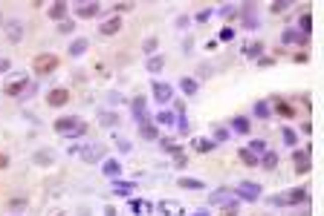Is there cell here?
Instances as JSON below:
<instances>
[{
	"instance_id": "obj_30",
	"label": "cell",
	"mask_w": 324,
	"mask_h": 216,
	"mask_svg": "<svg viewBox=\"0 0 324 216\" xmlns=\"http://www.w3.org/2000/svg\"><path fill=\"white\" fill-rule=\"evenodd\" d=\"M252 153L258 156V153H266V144L264 141H252Z\"/></svg>"
},
{
	"instance_id": "obj_23",
	"label": "cell",
	"mask_w": 324,
	"mask_h": 216,
	"mask_svg": "<svg viewBox=\"0 0 324 216\" xmlns=\"http://www.w3.org/2000/svg\"><path fill=\"white\" fill-rule=\"evenodd\" d=\"M231 127H234L237 133H249V121H246V118H234V121H231Z\"/></svg>"
},
{
	"instance_id": "obj_40",
	"label": "cell",
	"mask_w": 324,
	"mask_h": 216,
	"mask_svg": "<svg viewBox=\"0 0 324 216\" xmlns=\"http://www.w3.org/2000/svg\"><path fill=\"white\" fill-rule=\"evenodd\" d=\"M194 216H211V213H194Z\"/></svg>"
},
{
	"instance_id": "obj_35",
	"label": "cell",
	"mask_w": 324,
	"mask_h": 216,
	"mask_svg": "<svg viewBox=\"0 0 324 216\" xmlns=\"http://www.w3.org/2000/svg\"><path fill=\"white\" fill-rule=\"evenodd\" d=\"M113 121H116L113 113H104V115H102V124H113Z\"/></svg>"
},
{
	"instance_id": "obj_2",
	"label": "cell",
	"mask_w": 324,
	"mask_h": 216,
	"mask_svg": "<svg viewBox=\"0 0 324 216\" xmlns=\"http://www.w3.org/2000/svg\"><path fill=\"white\" fill-rule=\"evenodd\" d=\"M58 64H61V61H58V55L44 52V55H38L32 61V69L38 72V75H49V72H55V69H58Z\"/></svg>"
},
{
	"instance_id": "obj_5",
	"label": "cell",
	"mask_w": 324,
	"mask_h": 216,
	"mask_svg": "<svg viewBox=\"0 0 324 216\" xmlns=\"http://www.w3.org/2000/svg\"><path fill=\"white\" fill-rule=\"evenodd\" d=\"M231 193H237V196H243V199H249V202H255V199L261 196V187H258V184H252V182H243L240 187H234Z\"/></svg>"
},
{
	"instance_id": "obj_25",
	"label": "cell",
	"mask_w": 324,
	"mask_h": 216,
	"mask_svg": "<svg viewBox=\"0 0 324 216\" xmlns=\"http://www.w3.org/2000/svg\"><path fill=\"white\" fill-rule=\"evenodd\" d=\"M130 210H133V213H145V210H150V205L148 202H136V199H133V202H130Z\"/></svg>"
},
{
	"instance_id": "obj_27",
	"label": "cell",
	"mask_w": 324,
	"mask_h": 216,
	"mask_svg": "<svg viewBox=\"0 0 324 216\" xmlns=\"http://www.w3.org/2000/svg\"><path fill=\"white\" fill-rule=\"evenodd\" d=\"M142 136H145V138H156V127L145 124V127H142Z\"/></svg>"
},
{
	"instance_id": "obj_4",
	"label": "cell",
	"mask_w": 324,
	"mask_h": 216,
	"mask_svg": "<svg viewBox=\"0 0 324 216\" xmlns=\"http://www.w3.org/2000/svg\"><path fill=\"white\" fill-rule=\"evenodd\" d=\"M26 90H29V81L21 78V81H12V84H6V87H3V95H9V98H18V95H23Z\"/></svg>"
},
{
	"instance_id": "obj_20",
	"label": "cell",
	"mask_w": 324,
	"mask_h": 216,
	"mask_svg": "<svg viewBox=\"0 0 324 216\" xmlns=\"http://www.w3.org/2000/svg\"><path fill=\"white\" fill-rule=\"evenodd\" d=\"M275 113L284 115V118H292V107H289V104H284V101H278L275 104Z\"/></svg>"
},
{
	"instance_id": "obj_31",
	"label": "cell",
	"mask_w": 324,
	"mask_h": 216,
	"mask_svg": "<svg viewBox=\"0 0 324 216\" xmlns=\"http://www.w3.org/2000/svg\"><path fill=\"white\" fill-rule=\"evenodd\" d=\"M255 113L266 118V115H269V107H266V104H255Z\"/></svg>"
},
{
	"instance_id": "obj_13",
	"label": "cell",
	"mask_w": 324,
	"mask_h": 216,
	"mask_svg": "<svg viewBox=\"0 0 324 216\" xmlns=\"http://www.w3.org/2000/svg\"><path fill=\"white\" fill-rule=\"evenodd\" d=\"M180 90H183L185 95H194V92H197V81L194 78H183V81H180Z\"/></svg>"
},
{
	"instance_id": "obj_26",
	"label": "cell",
	"mask_w": 324,
	"mask_h": 216,
	"mask_svg": "<svg viewBox=\"0 0 324 216\" xmlns=\"http://www.w3.org/2000/svg\"><path fill=\"white\" fill-rule=\"evenodd\" d=\"M156 121H159V124H174V115H171V113H165V110H162V113L156 115Z\"/></svg>"
},
{
	"instance_id": "obj_8",
	"label": "cell",
	"mask_w": 324,
	"mask_h": 216,
	"mask_svg": "<svg viewBox=\"0 0 324 216\" xmlns=\"http://www.w3.org/2000/svg\"><path fill=\"white\" fill-rule=\"evenodd\" d=\"M133 187H136L133 182H116L113 184V193L116 196H130V193H133Z\"/></svg>"
},
{
	"instance_id": "obj_3",
	"label": "cell",
	"mask_w": 324,
	"mask_h": 216,
	"mask_svg": "<svg viewBox=\"0 0 324 216\" xmlns=\"http://www.w3.org/2000/svg\"><path fill=\"white\" fill-rule=\"evenodd\" d=\"M67 101H69L67 87H55V90H49V95H46V104H49V107H64Z\"/></svg>"
},
{
	"instance_id": "obj_29",
	"label": "cell",
	"mask_w": 324,
	"mask_h": 216,
	"mask_svg": "<svg viewBox=\"0 0 324 216\" xmlns=\"http://www.w3.org/2000/svg\"><path fill=\"white\" fill-rule=\"evenodd\" d=\"M223 216H237V202H231V205L223 207Z\"/></svg>"
},
{
	"instance_id": "obj_22",
	"label": "cell",
	"mask_w": 324,
	"mask_h": 216,
	"mask_svg": "<svg viewBox=\"0 0 324 216\" xmlns=\"http://www.w3.org/2000/svg\"><path fill=\"white\" fill-rule=\"evenodd\" d=\"M84 49H87V41H84V38H78V41H75V44L69 46V52H72V55H81V52H84Z\"/></svg>"
},
{
	"instance_id": "obj_10",
	"label": "cell",
	"mask_w": 324,
	"mask_h": 216,
	"mask_svg": "<svg viewBox=\"0 0 324 216\" xmlns=\"http://www.w3.org/2000/svg\"><path fill=\"white\" fill-rule=\"evenodd\" d=\"M75 12H78L81 18H93V15H99V3H84V6H78Z\"/></svg>"
},
{
	"instance_id": "obj_17",
	"label": "cell",
	"mask_w": 324,
	"mask_h": 216,
	"mask_svg": "<svg viewBox=\"0 0 324 216\" xmlns=\"http://www.w3.org/2000/svg\"><path fill=\"white\" fill-rule=\"evenodd\" d=\"M240 161L249 164V167H258V156H255L252 150H240Z\"/></svg>"
},
{
	"instance_id": "obj_33",
	"label": "cell",
	"mask_w": 324,
	"mask_h": 216,
	"mask_svg": "<svg viewBox=\"0 0 324 216\" xmlns=\"http://www.w3.org/2000/svg\"><path fill=\"white\" fill-rule=\"evenodd\" d=\"M287 6H289L287 0H278V3H272V12H284Z\"/></svg>"
},
{
	"instance_id": "obj_24",
	"label": "cell",
	"mask_w": 324,
	"mask_h": 216,
	"mask_svg": "<svg viewBox=\"0 0 324 216\" xmlns=\"http://www.w3.org/2000/svg\"><path fill=\"white\" fill-rule=\"evenodd\" d=\"M162 67H165V58H150V61H148V69H150V72H159Z\"/></svg>"
},
{
	"instance_id": "obj_11",
	"label": "cell",
	"mask_w": 324,
	"mask_h": 216,
	"mask_svg": "<svg viewBox=\"0 0 324 216\" xmlns=\"http://www.w3.org/2000/svg\"><path fill=\"white\" fill-rule=\"evenodd\" d=\"M304 199H307V190H292L289 196H284L287 205H298V202H304Z\"/></svg>"
},
{
	"instance_id": "obj_16",
	"label": "cell",
	"mask_w": 324,
	"mask_h": 216,
	"mask_svg": "<svg viewBox=\"0 0 324 216\" xmlns=\"http://www.w3.org/2000/svg\"><path fill=\"white\" fill-rule=\"evenodd\" d=\"M211 147H214V141H208V138H194V150H197V153H208Z\"/></svg>"
},
{
	"instance_id": "obj_39",
	"label": "cell",
	"mask_w": 324,
	"mask_h": 216,
	"mask_svg": "<svg viewBox=\"0 0 324 216\" xmlns=\"http://www.w3.org/2000/svg\"><path fill=\"white\" fill-rule=\"evenodd\" d=\"M104 216H113V207H104Z\"/></svg>"
},
{
	"instance_id": "obj_18",
	"label": "cell",
	"mask_w": 324,
	"mask_h": 216,
	"mask_svg": "<svg viewBox=\"0 0 324 216\" xmlns=\"http://www.w3.org/2000/svg\"><path fill=\"white\" fill-rule=\"evenodd\" d=\"M133 115H136L139 124H142V118H145V98H136L133 101Z\"/></svg>"
},
{
	"instance_id": "obj_21",
	"label": "cell",
	"mask_w": 324,
	"mask_h": 216,
	"mask_svg": "<svg viewBox=\"0 0 324 216\" xmlns=\"http://www.w3.org/2000/svg\"><path fill=\"white\" fill-rule=\"evenodd\" d=\"M310 23H312L310 12H307V15H301V18H298V26H301V32H304V35L310 32Z\"/></svg>"
},
{
	"instance_id": "obj_14",
	"label": "cell",
	"mask_w": 324,
	"mask_h": 216,
	"mask_svg": "<svg viewBox=\"0 0 324 216\" xmlns=\"http://www.w3.org/2000/svg\"><path fill=\"white\" fill-rule=\"evenodd\" d=\"M67 3H55V6H52V9H49V18H55V21H61V18H64V15H67Z\"/></svg>"
},
{
	"instance_id": "obj_7",
	"label": "cell",
	"mask_w": 324,
	"mask_h": 216,
	"mask_svg": "<svg viewBox=\"0 0 324 216\" xmlns=\"http://www.w3.org/2000/svg\"><path fill=\"white\" fill-rule=\"evenodd\" d=\"M99 29H102V35H116L119 29H122V18H119V15H116V18H107Z\"/></svg>"
},
{
	"instance_id": "obj_28",
	"label": "cell",
	"mask_w": 324,
	"mask_h": 216,
	"mask_svg": "<svg viewBox=\"0 0 324 216\" xmlns=\"http://www.w3.org/2000/svg\"><path fill=\"white\" fill-rule=\"evenodd\" d=\"M261 49H264L261 41H258V44H249V46H246V55H261Z\"/></svg>"
},
{
	"instance_id": "obj_1",
	"label": "cell",
	"mask_w": 324,
	"mask_h": 216,
	"mask_svg": "<svg viewBox=\"0 0 324 216\" xmlns=\"http://www.w3.org/2000/svg\"><path fill=\"white\" fill-rule=\"evenodd\" d=\"M55 130L61 133V136H69V138H78V136H84L87 133V124L81 121V118H58L55 121Z\"/></svg>"
},
{
	"instance_id": "obj_15",
	"label": "cell",
	"mask_w": 324,
	"mask_h": 216,
	"mask_svg": "<svg viewBox=\"0 0 324 216\" xmlns=\"http://www.w3.org/2000/svg\"><path fill=\"white\" fill-rule=\"evenodd\" d=\"M258 164H261V167H266V170H272V167L278 164V156H275V153H264V159L258 161Z\"/></svg>"
},
{
	"instance_id": "obj_32",
	"label": "cell",
	"mask_w": 324,
	"mask_h": 216,
	"mask_svg": "<svg viewBox=\"0 0 324 216\" xmlns=\"http://www.w3.org/2000/svg\"><path fill=\"white\" fill-rule=\"evenodd\" d=\"M284 138H287V144H295V133L289 127H284Z\"/></svg>"
},
{
	"instance_id": "obj_19",
	"label": "cell",
	"mask_w": 324,
	"mask_h": 216,
	"mask_svg": "<svg viewBox=\"0 0 324 216\" xmlns=\"http://www.w3.org/2000/svg\"><path fill=\"white\" fill-rule=\"evenodd\" d=\"M159 213H168V216L180 213V205H177V202H162V205H159Z\"/></svg>"
},
{
	"instance_id": "obj_34",
	"label": "cell",
	"mask_w": 324,
	"mask_h": 216,
	"mask_svg": "<svg viewBox=\"0 0 324 216\" xmlns=\"http://www.w3.org/2000/svg\"><path fill=\"white\" fill-rule=\"evenodd\" d=\"M220 38H223V41H231V38H234V29H229V26H226V29L220 32Z\"/></svg>"
},
{
	"instance_id": "obj_12",
	"label": "cell",
	"mask_w": 324,
	"mask_h": 216,
	"mask_svg": "<svg viewBox=\"0 0 324 216\" xmlns=\"http://www.w3.org/2000/svg\"><path fill=\"white\" fill-rule=\"evenodd\" d=\"M180 187H185V190H203L206 184L200 182V179H180Z\"/></svg>"
},
{
	"instance_id": "obj_9",
	"label": "cell",
	"mask_w": 324,
	"mask_h": 216,
	"mask_svg": "<svg viewBox=\"0 0 324 216\" xmlns=\"http://www.w3.org/2000/svg\"><path fill=\"white\" fill-rule=\"evenodd\" d=\"M102 170H104V176H116V173H122V164H119L116 159H107L102 164Z\"/></svg>"
},
{
	"instance_id": "obj_6",
	"label": "cell",
	"mask_w": 324,
	"mask_h": 216,
	"mask_svg": "<svg viewBox=\"0 0 324 216\" xmlns=\"http://www.w3.org/2000/svg\"><path fill=\"white\" fill-rule=\"evenodd\" d=\"M150 90H153V98H156V101H162V104L171 101V87H168V84H162V81H153V87H150Z\"/></svg>"
},
{
	"instance_id": "obj_37",
	"label": "cell",
	"mask_w": 324,
	"mask_h": 216,
	"mask_svg": "<svg viewBox=\"0 0 324 216\" xmlns=\"http://www.w3.org/2000/svg\"><path fill=\"white\" fill-rule=\"evenodd\" d=\"M6 167H9V156H6V153H0V170H6Z\"/></svg>"
},
{
	"instance_id": "obj_38",
	"label": "cell",
	"mask_w": 324,
	"mask_h": 216,
	"mask_svg": "<svg viewBox=\"0 0 324 216\" xmlns=\"http://www.w3.org/2000/svg\"><path fill=\"white\" fill-rule=\"evenodd\" d=\"M9 69V58H0V72H6Z\"/></svg>"
},
{
	"instance_id": "obj_36",
	"label": "cell",
	"mask_w": 324,
	"mask_h": 216,
	"mask_svg": "<svg viewBox=\"0 0 324 216\" xmlns=\"http://www.w3.org/2000/svg\"><path fill=\"white\" fill-rule=\"evenodd\" d=\"M156 49V38H148V44H145V52H153Z\"/></svg>"
}]
</instances>
